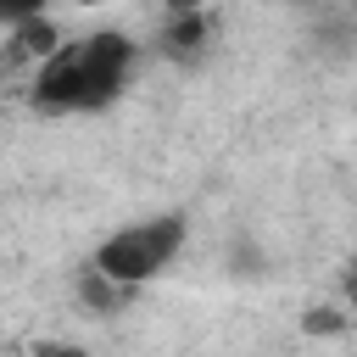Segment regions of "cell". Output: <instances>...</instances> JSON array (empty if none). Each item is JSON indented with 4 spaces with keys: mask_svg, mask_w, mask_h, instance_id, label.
Returning <instances> with one entry per match:
<instances>
[{
    "mask_svg": "<svg viewBox=\"0 0 357 357\" xmlns=\"http://www.w3.org/2000/svg\"><path fill=\"white\" fill-rule=\"evenodd\" d=\"M139 67V45L123 28H89L78 39H61L56 56L33 67L28 106L39 117H78V112H106Z\"/></svg>",
    "mask_w": 357,
    "mask_h": 357,
    "instance_id": "cell-1",
    "label": "cell"
},
{
    "mask_svg": "<svg viewBox=\"0 0 357 357\" xmlns=\"http://www.w3.org/2000/svg\"><path fill=\"white\" fill-rule=\"evenodd\" d=\"M184 212H151V218H134V223H117L95 251H89V273L106 279L112 290L134 296L139 284H151L156 273H167V262L184 251Z\"/></svg>",
    "mask_w": 357,
    "mask_h": 357,
    "instance_id": "cell-2",
    "label": "cell"
},
{
    "mask_svg": "<svg viewBox=\"0 0 357 357\" xmlns=\"http://www.w3.org/2000/svg\"><path fill=\"white\" fill-rule=\"evenodd\" d=\"M45 6H50V0H0V28H11V33H17L22 22H39V17H45Z\"/></svg>",
    "mask_w": 357,
    "mask_h": 357,
    "instance_id": "cell-3",
    "label": "cell"
},
{
    "mask_svg": "<svg viewBox=\"0 0 357 357\" xmlns=\"http://www.w3.org/2000/svg\"><path fill=\"white\" fill-rule=\"evenodd\" d=\"M346 301H351V307H357V262H351V268H346Z\"/></svg>",
    "mask_w": 357,
    "mask_h": 357,
    "instance_id": "cell-4",
    "label": "cell"
},
{
    "mask_svg": "<svg viewBox=\"0 0 357 357\" xmlns=\"http://www.w3.org/2000/svg\"><path fill=\"white\" fill-rule=\"evenodd\" d=\"M167 6H173V11H201L206 0H167Z\"/></svg>",
    "mask_w": 357,
    "mask_h": 357,
    "instance_id": "cell-5",
    "label": "cell"
},
{
    "mask_svg": "<svg viewBox=\"0 0 357 357\" xmlns=\"http://www.w3.org/2000/svg\"><path fill=\"white\" fill-rule=\"evenodd\" d=\"M67 6H84V11H89V6H106V0H67Z\"/></svg>",
    "mask_w": 357,
    "mask_h": 357,
    "instance_id": "cell-6",
    "label": "cell"
}]
</instances>
